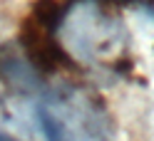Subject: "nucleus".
<instances>
[{
  "instance_id": "f03ea898",
  "label": "nucleus",
  "mask_w": 154,
  "mask_h": 141,
  "mask_svg": "<svg viewBox=\"0 0 154 141\" xmlns=\"http://www.w3.org/2000/svg\"><path fill=\"white\" fill-rule=\"evenodd\" d=\"M70 5H72V0H67V3H62V0H35L30 15L42 27H47L50 32H55L57 27L62 25L67 10H70Z\"/></svg>"
},
{
  "instance_id": "f257e3e1",
  "label": "nucleus",
  "mask_w": 154,
  "mask_h": 141,
  "mask_svg": "<svg viewBox=\"0 0 154 141\" xmlns=\"http://www.w3.org/2000/svg\"><path fill=\"white\" fill-rule=\"evenodd\" d=\"M17 42L25 50V57L30 60V64L40 74H52L57 69H77V64L67 54V50L32 15H27L17 27Z\"/></svg>"
},
{
  "instance_id": "20e7f679",
  "label": "nucleus",
  "mask_w": 154,
  "mask_h": 141,
  "mask_svg": "<svg viewBox=\"0 0 154 141\" xmlns=\"http://www.w3.org/2000/svg\"><path fill=\"white\" fill-rule=\"evenodd\" d=\"M0 141H17L15 136H10V134H5L3 129H0Z\"/></svg>"
},
{
  "instance_id": "7ed1b4c3",
  "label": "nucleus",
  "mask_w": 154,
  "mask_h": 141,
  "mask_svg": "<svg viewBox=\"0 0 154 141\" xmlns=\"http://www.w3.org/2000/svg\"><path fill=\"white\" fill-rule=\"evenodd\" d=\"M37 119H40V126L45 131V139L47 141H70V134L67 129L62 126V121L57 119L50 109H37Z\"/></svg>"
}]
</instances>
